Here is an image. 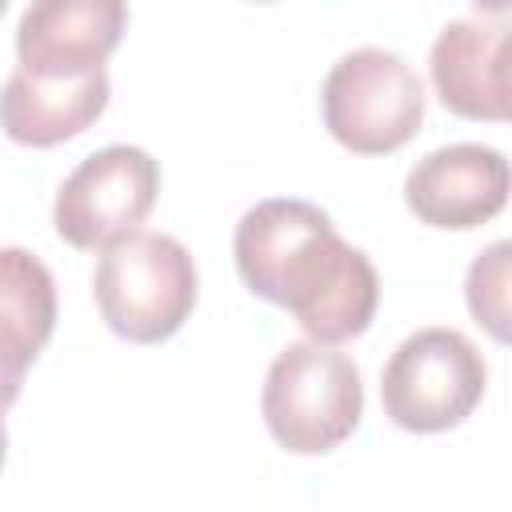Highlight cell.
<instances>
[{"mask_svg":"<svg viewBox=\"0 0 512 512\" xmlns=\"http://www.w3.org/2000/svg\"><path fill=\"white\" fill-rule=\"evenodd\" d=\"M236 272L252 296L280 304L316 344L368 332L380 304L372 260L340 240L328 212L308 200L272 196L252 204L232 236Z\"/></svg>","mask_w":512,"mask_h":512,"instance_id":"1","label":"cell"},{"mask_svg":"<svg viewBox=\"0 0 512 512\" xmlns=\"http://www.w3.org/2000/svg\"><path fill=\"white\" fill-rule=\"evenodd\" d=\"M92 296L100 320L128 344H160L196 308L192 252L164 232H128L96 260Z\"/></svg>","mask_w":512,"mask_h":512,"instance_id":"2","label":"cell"},{"mask_svg":"<svg viewBox=\"0 0 512 512\" xmlns=\"http://www.w3.org/2000/svg\"><path fill=\"white\" fill-rule=\"evenodd\" d=\"M260 412L280 448L296 456L332 452L364 416L360 368L344 352H332V344L296 340L272 360Z\"/></svg>","mask_w":512,"mask_h":512,"instance_id":"3","label":"cell"},{"mask_svg":"<svg viewBox=\"0 0 512 512\" xmlns=\"http://www.w3.org/2000/svg\"><path fill=\"white\" fill-rule=\"evenodd\" d=\"M488 368L456 328H420L396 344L380 372L384 416L404 432H448L484 400Z\"/></svg>","mask_w":512,"mask_h":512,"instance_id":"4","label":"cell"},{"mask_svg":"<svg viewBox=\"0 0 512 512\" xmlns=\"http://www.w3.org/2000/svg\"><path fill=\"white\" fill-rule=\"evenodd\" d=\"M320 108L336 144L356 156H388L416 136L424 120V84L404 56L356 48L324 76Z\"/></svg>","mask_w":512,"mask_h":512,"instance_id":"5","label":"cell"},{"mask_svg":"<svg viewBox=\"0 0 512 512\" xmlns=\"http://www.w3.org/2000/svg\"><path fill=\"white\" fill-rule=\"evenodd\" d=\"M156 192L160 164L136 144H108L64 176L52 204V224L64 244L104 252L148 220Z\"/></svg>","mask_w":512,"mask_h":512,"instance_id":"6","label":"cell"},{"mask_svg":"<svg viewBox=\"0 0 512 512\" xmlns=\"http://www.w3.org/2000/svg\"><path fill=\"white\" fill-rule=\"evenodd\" d=\"M508 200V160L488 144L432 148L404 176V204L432 228H480Z\"/></svg>","mask_w":512,"mask_h":512,"instance_id":"7","label":"cell"},{"mask_svg":"<svg viewBox=\"0 0 512 512\" xmlns=\"http://www.w3.org/2000/svg\"><path fill=\"white\" fill-rule=\"evenodd\" d=\"M128 28V0H32L16 24L20 68L84 76L104 68Z\"/></svg>","mask_w":512,"mask_h":512,"instance_id":"8","label":"cell"},{"mask_svg":"<svg viewBox=\"0 0 512 512\" xmlns=\"http://www.w3.org/2000/svg\"><path fill=\"white\" fill-rule=\"evenodd\" d=\"M428 72L440 104L464 120H508V28L452 20L432 44Z\"/></svg>","mask_w":512,"mask_h":512,"instance_id":"9","label":"cell"},{"mask_svg":"<svg viewBox=\"0 0 512 512\" xmlns=\"http://www.w3.org/2000/svg\"><path fill=\"white\" fill-rule=\"evenodd\" d=\"M108 72L84 76H36L16 68L0 88V128L24 148H56L100 120L108 108Z\"/></svg>","mask_w":512,"mask_h":512,"instance_id":"10","label":"cell"},{"mask_svg":"<svg viewBox=\"0 0 512 512\" xmlns=\"http://www.w3.org/2000/svg\"><path fill=\"white\" fill-rule=\"evenodd\" d=\"M56 328V280L28 248H0V412L24 388V372Z\"/></svg>","mask_w":512,"mask_h":512,"instance_id":"11","label":"cell"},{"mask_svg":"<svg viewBox=\"0 0 512 512\" xmlns=\"http://www.w3.org/2000/svg\"><path fill=\"white\" fill-rule=\"evenodd\" d=\"M464 300L476 324L488 328L492 340H508V240L488 244L464 280Z\"/></svg>","mask_w":512,"mask_h":512,"instance_id":"12","label":"cell"},{"mask_svg":"<svg viewBox=\"0 0 512 512\" xmlns=\"http://www.w3.org/2000/svg\"><path fill=\"white\" fill-rule=\"evenodd\" d=\"M480 12H504L508 8V0H472Z\"/></svg>","mask_w":512,"mask_h":512,"instance_id":"13","label":"cell"},{"mask_svg":"<svg viewBox=\"0 0 512 512\" xmlns=\"http://www.w3.org/2000/svg\"><path fill=\"white\" fill-rule=\"evenodd\" d=\"M4 452H8V432H4V412H0V468H4Z\"/></svg>","mask_w":512,"mask_h":512,"instance_id":"14","label":"cell"},{"mask_svg":"<svg viewBox=\"0 0 512 512\" xmlns=\"http://www.w3.org/2000/svg\"><path fill=\"white\" fill-rule=\"evenodd\" d=\"M4 8H8V0H0V12H4Z\"/></svg>","mask_w":512,"mask_h":512,"instance_id":"15","label":"cell"},{"mask_svg":"<svg viewBox=\"0 0 512 512\" xmlns=\"http://www.w3.org/2000/svg\"><path fill=\"white\" fill-rule=\"evenodd\" d=\"M256 4H272V0H256Z\"/></svg>","mask_w":512,"mask_h":512,"instance_id":"16","label":"cell"}]
</instances>
